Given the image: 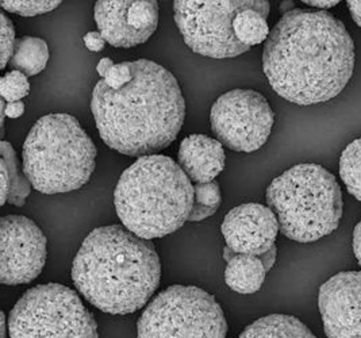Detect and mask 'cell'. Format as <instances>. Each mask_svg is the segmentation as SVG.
Segmentation results:
<instances>
[{"label":"cell","instance_id":"1","mask_svg":"<svg viewBox=\"0 0 361 338\" xmlns=\"http://www.w3.org/2000/svg\"><path fill=\"white\" fill-rule=\"evenodd\" d=\"M263 69L279 97L299 106L325 103L352 79L355 42L328 11L294 8L269 32Z\"/></svg>","mask_w":361,"mask_h":338},{"label":"cell","instance_id":"2","mask_svg":"<svg viewBox=\"0 0 361 338\" xmlns=\"http://www.w3.org/2000/svg\"><path fill=\"white\" fill-rule=\"evenodd\" d=\"M133 80L111 90L99 80L91 99L100 138L125 156H150L171 145L184 123L185 102L176 78L164 66L133 61Z\"/></svg>","mask_w":361,"mask_h":338},{"label":"cell","instance_id":"3","mask_svg":"<svg viewBox=\"0 0 361 338\" xmlns=\"http://www.w3.org/2000/svg\"><path fill=\"white\" fill-rule=\"evenodd\" d=\"M161 264L154 245L125 226H102L82 241L72 265L78 291L99 310L126 315L159 289Z\"/></svg>","mask_w":361,"mask_h":338},{"label":"cell","instance_id":"4","mask_svg":"<svg viewBox=\"0 0 361 338\" xmlns=\"http://www.w3.org/2000/svg\"><path fill=\"white\" fill-rule=\"evenodd\" d=\"M194 186L171 157H140L123 171L115 187L116 214L128 230L144 240L161 239L188 221Z\"/></svg>","mask_w":361,"mask_h":338},{"label":"cell","instance_id":"5","mask_svg":"<svg viewBox=\"0 0 361 338\" xmlns=\"http://www.w3.org/2000/svg\"><path fill=\"white\" fill-rule=\"evenodd\" d=\"M97 147L69 114L39 118L23 144V172L39 193L82 188L95 171Z\"/></svg>","mask_w":361,"mask_h":338},{"label":"cell","instance_id":"6","mask_svg":"<svg viewBox=\"0 0 361 338\" xmlns=\"http://www.w3.org/2000/svg\"><path fill=\"white\" fill-rule=\"evenodd\" d=\"M267 203L290 240L307 243L331 234L343 217L341 187L328 169L299 164L272 180Z\"/></svg>","mask_w":361,"mask_h":338},{"label":"cell","instance_id":"7","mask_svg":"<svg viewBox=\"0 0 361 338\" xmlns=\"http://www.w3.org/2000/svg\"><path fill=\"white\" fill-rule=\"evenodd\" d=\"M11 338H99L98 325L80 296L59 283L26 291L10 311Z\"/></svg>","mask_w":361,"mask_h":338},{"label":"cell","instance_id":"8","mask_svg":"<svg viewBox=\"0 0 361 338\" xmlns=\"http://www.w3.org/2000/svg\"><path fill=\"white\" fill-rule=\"evenodd\" d=\"M137 329L138 338H226L228 322L213 295L178 284L149 303Z\"/></svg>","mask_w":361,"mask_h":338},{"label":"cell","instance_id":"9","mask_svg":"<svg viewBox=\"0 0 361 338\" xmlns=\"http://www.w3.org/2000/svg\"><path fill=\"white\" fill-rule=\"evenodd\" d=\"M259 0L235 1H175V22L187 47L210 59H233L249 49L234 32V19Z\"/></svg>","mask_w":361,"mask_h":338},{"label":"cell","instance_id":"10","mask_svg":"<svg viewBox=\"0 0 361 338\" xmlns=\"http://www.w3.org/2000/svg\"><path fill=\"white\" fill-rule=\"evenodd\" d=\"M210 123L222 145L250 153L267 143L275 123L268 100L253 90H233L216 99Z\"/></svg>","mask_w":361,"mask_h":338},{"label":"cell","instance_id":"11","mask_svg":"<svg viewBox=\"0 0 361 338\" xmlns=\"http://www.w3.org/2000/svg\"><path fill=\"white\" fill-rule=\"evenodd\" d=\"M0 282L19 286L33 282L47 262V237L23 215H6L0 221Z\"/></svg>","mask_w":361,"mask_h":338},{"label":"cell","instance_id":"12","mask_svg":"<svg viewBox=\"0 0 361 338\" xmlns=\"http://www.w3.org/2000/svg\"><path fill=\"white\" fill-rule=\"evenodd\" d=\"M94 11L99 32L115 48L144 44L159 26L156 0L97 1Z\"/></svg>","mask_w":361,"mask_h":338},{"label":"cell","instance_id":"13","mask_svg":"<svg viewBox=\"0 0 361 338\" xmlns=\"http://www.w3.org/2000/svg\"><path fill=\"white\" fill-rule=\"evenodd\" d=\"M318 306L329 338H361V272L330 277L318 294Z\"/></svg>","mask_w":361,"mask_h":338},{"label":"cell","instance_id":"14","mask_svg":"<svg viewBox=\"0 0 361 338\" xmlns=\"http://www.w3.org/2000/svg\"><path fill=\"white\" fill-rule=\"evenodd\" d=\"M221 230L226 246L234 253L263 256L276 246L280 226L269 207L260 203H244L230 210Z\"/></svg>","mask_w":361,"mask_h":338},{"label":"cell","instance_id":"15","mask_svg":"<svg viewBox=\"0 0 361 338\" xmlns=\"http://www.w3.org/2000/svg\"><path fill=\"white\" fill-rule=\"evenodd\" d=\"M178 160L181 169L195 184L214 181L225 168V149L203 134H192L181 141Z\"/></svg>","mask_w":361,"mask_h":338},{"label":"cell","instance_id":"16","mask_svg":"<svg viewBox=\"0 0 361 338\" xmlns=\"http://www.w3.org/2000/svg\"><path fill=\"white\" fill-rule=\"evenodd\" d=\"M224 258L228 262L225 268V282L231 290L249 295L262 289L268 272L262 256L234 253L225 246Z\"/></svg>","mask_w":361,"mask_h":338},{"label":"cell","instance_id":"17","mask_svg":"<svg viewBox=\"0 0 361 338\" xmlns=\"http://www.w3.org/2000/svg\"><path fill=\"white\" fill-rule=\"evenodd\" d=\"M238 338H317L293 315L272 314L249 325Z\"/></svg>","mask_w":361,"mask_h":338},{"label":"cell","instance_id":"18","mask_svg":"<svg viewBox=\"0 0 361 338\" xmlns=\"http://www.w3.org/2000/svg\"><path fill=\"white\" fill-rule=\"evenodd\" d=\"M269 14V3L259 0V4L240 11L234 19V32L237 40L247 48L267 41L269 26L267 18Z\"/></svg>","mask_w":361,"mask_h":338},{"label":"cell","instance_id":"19","mask_svg":"<svg viewBox=\"0 0 361 338\" xmlns=\"http://www.w3.org/2000/svg\"><path fill=\"white\" fill-rule=\"evenodd\" d=\"M48 60V44L42 38L25 35L17 40L10 64L14 71H19L26 76H35L45 69Z\"/></svg>","mask_w":361,"mask_h":338},{"label":"cell","instance_id":"20","mask_svg":"<svg viewBox=\"0 0 361 338\" xmlns=\"http://www.w3.org/2000/svg\"><path fill=\"white\" fill-rule=\"evenodd\" d=\"M1 160L6 162L8 177H10V193L8 200L11 205L22 207L25 206L26 198L32 193V183L25 175L20 162L18 160L17 153L10 143L1 140L0 143Z\"/></svg>","mask_w":361,"mask_h":338},{"label":"cell","instance_id":"21","mask_svg":"<svg viewBox=\"0 0 361 338\" xmlns=\"http://www.w3.org/2000/svg\"><path fill=\"white\" fill-rule=\"evenodd\" d=\"M340 177L348 193L361 202V137L343 150L340 157Z\"/></svg>","mask_w":361,"mask_h":338},{"label":"cell","instance_id":"22","mask_svg":"<svg viewBox=\"0 0 361 338\" xmlns=\"http://www.w3.org/2000/svg\"><path fill=\"white\" fill-rule=\"evenodd\" d=\"M194 193H195L194 207L190 214L188 221L200 222L216 212V210L221 206L222 196H221L219 184L216 181L195 184Z\"/></svg>","mask_w":361,"mask_h":338},{"label":"cell","instance_id":"23","mask_svg":"<svg viewBox=\"0 0 361 338\" xmlns=\"http://www.w3.org/2000/svg\"><path fill=\"white\" fill-rule=\"evenodd\" d=\"M29 92H30V83L27 80V76L19 71L7 72L0 79L1 99H4L7 103L19 102L20 99L27 97Z\"/></svg>","mask_w":361,"mask_h":338},{"label":"cell","instance_id":"24","mask_svg":"<svg viewBox=\"0 0 361 338\" xmlns=\"http://www.w3.org/2000/svg\"><path fill=\"white\" fill-rule=\"evenodd\" d=\"M3 10L22 16H37L47 14L57 8L61 1H1Z\"/></svg>","mask_w":361,"mask_h":338},{"label":"cell","instance_id":"25","mask_svg":"<svg viewBox=\"0 0 361 338\" xmlns=\"http://www.w3.org/2000/svg\"><path fill=\"white\" fill-rule=\"evenodd\" d=\"M16 30L11 19L6 14H1V69L10 63L16 49Z\"/></svg>","mask_w":361,"mask_h":338},{"label":"cell","instance_id":"26","mask_svg":"<svg viewBox=\"0 0 361 338\" xmlns=\"http://www.w3.org/2000/svg\"><path fill=\"white\" fill-rule=\"evenodd\" d=\"M103 80L111 90H121L133 80L132 63L113 65Z\"/></svg>","mask_w":361,"mask_h":338},{"label":"cell","instance_id":"27","mask_svg":"<svg viewBox=\"0 0 361 338\" xmlns=\"http://www.w3.org/2000/svg\"><path fill=\"white\" fill-rule=\"evenodd\" d=\"M82 41H84L87 49L91 50V52H100L106 47V40L103 38L100 32H87L82 37Z\"/></svg>","mask_w":361,"mask_h":338},{"label":"cell","instance_id":"28","mask_svg":"<svg viewBox=\"0 0 361 338\" xmlns=\"http://www.w3.org/2000/svg\"><path fill=\"white\" fill-rule=\"evenodd\" d=\"M0 169H1V200L0 203L4 205L8 200V193H10V177H8V171L7 165L3 160H0Z\"/></svg>","mask_w":361,"mask_h":338},{"label":"cell","instance_id":"29","mask_svg":"<svg viewBox=\"0 0 361 338\" xmlns=\"http://www.w3.org/2000/svg\"><path fill=\"white\" fill-rule=\"evenodd\" d=\"M23 113H25V104L20 100L19 102H11V103L6 104V114H7L8 118L16 119V118L22 116Z\"/></svg>","mask_w":361,"mask_h":338},{"label":"cell","instance_id":"30","mask_svg":"<svg viewBox=\"0 0 361 338\" xmlns=\"http://www.w3.org/2000/svg\"><path fill=\"white\" fill-rule=\"evenodd\" d=\"M353 253L361 265V219L353 231Z\"/></svg>","mask_w":361,"mask_h":338},{"label":"cell","instance_id":"31","mask_svg":"<svg viewBox=\"0 0 361 338\" xmlns=\"http://www.w3.org/2000/svg\"><path fill=\"white\" fill-rule=\"evenodd\" d=\"M346 4H348V8H349V11L352 14L353 20L361 28V1H352L350 0Z\"/></svg>","mask_w":361,"mask_h":338},{"label":"cell","instance_id":"32","mask_svg":"<svg viewBox=\"0 0 361 338\" xmlns=\"http://www.w3.org/2000/svg\"><path fill=\"white\" fill-rule=\"evenodd\" d=\"M276 255H278V249H276V246H274L271 251H268L267 253H264L262 256L267 271H271V268L274 267V264L276 261Z\"/></svg>","mask_w":361,"mask_h":338},{"label":"cell","instance_id":"33","mask_svg":"<svg viewBox=\"0 0 361 338\" xmlns=\"http://www.w3.org/2000/svg\"><path fill=\"white\" fill-rule=\"evenodd\" d=\"M114 65L113 60L109 59V57H104L99 61L98 66H97V71H98L99 76L103 79L106 76V73L109 72V69Z\"/></svg>","mask_w":361,"mask_h":338},{"label":"cell","instance_id":"34","mask_svg":"<svg viewBox=\"0 0 361 338\" xmlns=\"http://www.w3.org/2000/svg\"><path fill=\"white\" fill-rule=\"evenodd\" d=\"M303 3H305V4H309V6H312V7H315V8H321V11L328 10V8H331V7H334V6L338 4L337 0H333V1H303Z\"/></svg>","mask_w":361,"mask_h":338},{"label":"cell","instance_id":"35","mask_svg":"<svg viewBox=\"0 0 361 338\" xmlns=\"http://www.w3.org/2000/svg\"><path fill=\"white\" fill-rule=\"evenodd\" d=\"M6 104H7V102H6L4 99H1V100H0V126H1V138L4 137V121H6V116H7V114H6Z\"/></svg>","mask_w":361,"mask_h":338},{"label":"cell","instance_id":"36","mask_svg":"<svg viewBox=\"0 0 361 338\" xmlns=\"http://www.w3.org/2000/svg\"><path fill=\"white\" fill-rule=\"evenodd\" d=\"M7 318L4 315V313L0 314V338H6L7 336Z\"/></svg>","mask_w":361,"mask_h":338},{"label":"cell","instance_id":"37","mask_svg":"<svg viewBox=\"0 0 361 338\" xmlns=\"http://www.w3.org/2000/svg\"><path fill=\"white\" fill-rule=\"evenodd\" d=\"M291 10H294V3H293V1H284V3L280 6V11H281L283 14H286V13H288V11H291Z\"/></svg>","mask_w":361,"mask_h":338}]
</instances>
